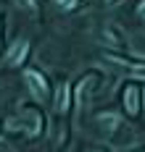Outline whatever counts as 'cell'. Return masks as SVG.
<instances>
[{
	"label": "cell",
	"instance_id": "obj_1",
	"mask_svg": "<svg viewBox=\"0 0 145 152\" xmlns=\"http://www.w3.org/2000/svg\"><path fill=\"white\" fill-rule=\"evenodd\" d=\"M24 79H27V84L32 87V92L37 94V97H45V94H48V84H45V79L37 74V71H27Z\"/></svg>",
	"mask_w": 145,
	"mask_h": 152
},
{
	"label": "cell",
	"instance_id": "obj_2",
	"mask_svg": "<svg viewBox=\"0 0 145 152\" xmlns=\"http://www.w3.org/2000/svg\"><path fill=\"white\" fill-rule=\"evenodd\" d=\"M27 53H29V45H27V42H16V45L8 50V55H5L8 66H18V63L27 58Z\"/></svg>",
	"mask_w": 145,
	"mask_h": 152
},
{
	"label": "cell",
	"instance_id": "obj_3",
	"mask_svg": "<svg viewBox=\"0 0 145 152\" xmlns=\"http://www.w3.org/2000/svg\"><path fill=\"white\" fill-rule=\"evenodd\" d=\"M124 107H127V113H132V115L140 110V92L135 89V87H129L124 92Z\"/></svg>",
	"mask_w": 145,
	"mask_h": 152
},
{
	"label": "cell",
	"instance_id": "obj_4",
	"mask_svg": "<svg viewBox=\"0 0 145 152\" xmlns=\"http://www.w3.org/2000/svg\"><path fill=\"white\" fill-rule=\"evenodd\" d=\"M98 126H103V129H116V126H119V115H116V113H103V115H98Z\"/></svg>",
	"mask_w": 145,
	"mask_h": 152
},
{
	"label": "cell",
	"instance_id": "obj_5",
	"mask_svg": "<svg viewBox=\"0 0 145 152\" xmlns=\"http://www.w3.org/2000/svg\"><path fill=\"white\" fill-rule=\"evenodd\" d=\"M55 107H58V110H66V107H69V87H66V84H61V87H58Z\"/></svg>",
	"mask_w": 145,
	"mask_h": 152
},
{
	"label": "cell",
	"instance_id": "obj_6",
	"mask_svg": "<svg viewBox=\"0 0 145 152\" xmlns=\"http://www.w3.org/2000/svg\"><path fill=\"white\" fill-rule=\"evenodd\" d=\"M129 76H135V79H145V66H132V68H129Z\"/></svg>",
	"mask_w": 145,
	"mask_h": 152
},
{
	"label": "cell",
	"instance_id": "obj_7",
	"mask_svg": "<svg viewBox=\"0 0 145 152\" xmlns=\"http://www.w3.org/2000/svg\"><path fill=\"white\" fill-rule=\"evenodd\" d=\"M58 5H61V8H71V5H74V0H58Z\"/></svg>",
	"mask_w": 145,
	"mask_h": 152
},
{
	"label": "cell",
	"instance_id": "obj_8",
	"mask_svg": "<svg viewBox=\"0 0 145 152\" xmlns=\"http://www.w3.org/2000/svg\"><path fill=\"white\" fill-rule=\"evenodd\" d=\"M137 13H140V16H143V18H145V0H143V3H140V8H137Z\"/></svg>",
	"mask_w": 145,
	"mask_h": 152
},
{
	"label": "cell",
	"instance_id": "obj_9",
	"mask_svg": "<svg viewBox=\"0 0 145 152\" xmlns=\"http://www.w3.org/2000/svg\"><path fill=\"white\" fill-rule=\"evenodd\" d=\"M18 5H29V3H32V0H16Z\"/></svg>",
	"mask_w": 145,
	"mask_h": 152
}]
</instances>
